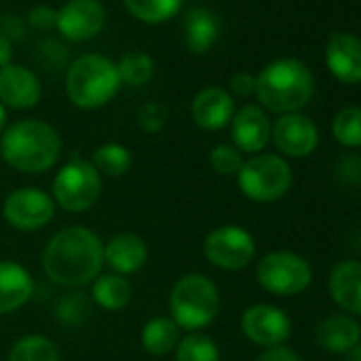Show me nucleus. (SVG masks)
Returning a JSON list of instances; mask_svg holds the SVG:
<instances>
[{"instance_id": "nucleus-28", "label": "nucleus", "mask_w": 361, "mask_h": 361, "mask_svg": "<svg viewBox=\"0 0 361 361\" xmlns=\"http://www.w3.org/2000/svg\"><path fill=\"white\" fill-rule=\"evenodd\" d=\"M185 0H123L126 9L147 24H159L172 18Z\"/></svg>"}, {"instance_id": "nucleus-30", "label": "nucleus", "mask_w": 361, "mask_h": 361, "mask_svg": "<svg viewBox=\"0 0 361 361\" xmlns=\"http://www.w3.org/2000/svg\"><path fill=\"white\" fill-rule=\"evenodd\" d=\"M334 138L344 147H361V106L342 109L331 123Z\"/></svg>"}, {"instance_id": "nucleus-11", "label": "nucleus", "mask_w": 361, "mask_h": 361, "mask_svg": "<svg viewBox=\"0 0 361 361\" xmlns=\"http://www.w3.org/2000/svg\"><path fill=\"white\" fill-rule=\"evenodd\" d=\"M240 327L245 336L257 346H281L291 334V321L287 312L272 304H255L243 312Z\"/></svg>"}, {"instance_id": "nucleus-20", "label": "nucleus", "mask_w": 361, "mask_h": 361, "mask_svg": "<svg viewBox=\"0 0 361 361\" xmlns=\"http://www.w3.org/2000/svg\"><path fill=\"white\" fill-rule=\"evenodd\" d=\"M329 295L342 310L361 314V262H340L331 270Z\"/></svg>"}, {"instance_id": "nucleus-26", "label": "nucleus", "mask_w": 361, "mask_h": 361, "mask_svg": "<svg viewBox=\"0 0 361 361\" xmlns=\"http://www.w3.org/2000/svg\"><path fill=\"white\" fill-rule=\"evenodd\" d=\"M9 361H60V353L51 338L43 334H28L13 344Z\"/></svg>"}, {"instance_id": "nucleus-4", "label": "nucleus", "mask_w": 361, "mask_h": 361, "mask_svg": "<svg viewBox=\"0 0 361 361\" xmlns=\"http://www.w3.org/2000/svg\"><path fill=\"white\" fill-rule=\"evenodd\" d=\"M170 319L180 327L192 331H200L204 327H209L221 308V298H219V289L217 285L200 274V272H192L180 276L172 291H170Z\"/></svg>"}, {"instance_id": "nucleus-39", "label": "nucleus", "mask_w": 361, "mask_h": 361, "mask_svg": "<svg viewBox=\"0 0 361 361\" xmlns=\"http://www.w3.org/2000/svg\"><path fill=\"white\" fill-rule=\"evenodd\" d=\"M5 126H7V111H5L3 102H0V134L5 132Z\"/></svg>"}, {"instance_id": "nucleus-17", "label": "nucleus", "mask_w": 361, "mask_h": 361, "mask_svg": "<svg viewBox=\"0 0 361 361\" xmlns=\"http://www.w3.org/2000/svg\"><path fill=\"white\" fill-rule=\"evenodd\" d=\"M329 73L342 83H361V39L334 35L325 51Z\"/></svg>"}, {"instance_id": "nucleus-37", "label": "nucleus", "mask_w": 361, "mask_h": 361, "mask_svg": "<svg viewBox=\"0 0 361 361\" xmlns=\"http://www.w3.org/2000/svg\"><path fill=\"white\" fill-rule=\"evenodd\" d=\"M11 58H13V45L9 39L0 37V68L3 66H9L11 64Z\"/></svg>"}, {"instance_id": "nucleus-29", "label": "nucleus", "mask_w": 361, "mask_h": 361, "mask_svg": "<svg viewBox=\"0 0 361 361\" xmlns=\"http://www.w3.org/2000/svg\"><path fill=\"white\" fill-rule=\"evenodd\" d=\"M121 83L130 85V87H140L147 85L153 77V60L142 54V51H130L126 56H121V60L115 64Z\"/></svg>"}, {"instance_id": "nucleus-15", "label": "nucleus", "mask_w": 361, "mask_h": 361, "mask_svg": "<svg viewBox=\"0 0 361 361\" xmlns=\"http://www.w3.org/2000/svg\"><path fill=\"white\" fill-rule=\"evenodd\" d=\"M41 100V81L26 66L0 68V102L11 109H32Z\"/></svg>"}, {"instance_id": "nucleus-19", "label": "nucleus", "mask_w": 361, "mask_h": 361, "mask_svg": "<svg viewBox=\"0 0 361 361\" xmlns=\"http://www.w3.org/2000/svg\"><path fill=\"white\" fill-rule=\"evenodd\" d=\"M35 293L32 274L18 262H0V314H11L26 306Z\"/></svg>"}, {"instance_id": "nucleus-10", "label": "nucleus", "mask_w": 361, "mask_h": 361, "mask_svg": "<svg viewBox=\"0 0 361 361\" xmlns=\"http://www.w3.org/2000/svg\"><path fill=\"white\" fill-rule=\"evenodd\" d=\"M253 236L238 226H221L213 230L204 240L207 259L221 270H240L247 268L255 257Z\"/></svg>"}, {"instance_id": "nucleus-12", "label": "nucleus", "mask_w": 361, "mask_h": 361, "mask_svg": "<svg viewBox=\"0 0 361 361\" xmlns=\"http://www.w3.org/2000/svg\"><path fill=\"white\" fill-rule=\"evenodd\" d=\"M270 136L274 138L276 149L289 157H306L319 145V132L314 121L302 113L281 115Z\"/></svg>"}, {"instance_id": "nucleus-7", "label": "nucleus", "mask_w": 361, "mask_h": 361, "mask_svg": "<svg viewBox=\"0 0 361 361\" xmlns=\"http://www.w3.org/2000/svg\"><path fill=\"white\" fill-rule=\"evenodd\" d=\"M102 194V176L96 172L92 161L71 159L54 178V202L66 213L90 211Z\"/></svg>"}, {"instance_id": "nucleus-32", "label": "nucleus", "mask_w": 361, "mask_h": 361, "mask_svg": "<svg viewBox=\"0 0 361 361\" xmlns=\"http://www.w3.org/2000/svg\"><path fill=\"white\" fill-rule=\"evenodd\" d=\"M168 119V109L159 102H145L136 111V123L147 134H157Z\"/></svg>"}, {"instance_id": "nucleus-3", "label": "nucleus", "mask_w": 361, "mask_h": 361, "mask_svg": "<svg viewBox=\"0 0 361 361\" xmlns=\"http://www.w3.org/2000/svg\"><path fill=\"white\" fill-rule=\"evenodd\" d=\"M257 79V100L272 113L289 115L308 104L314 92V79L310 71L291 58L268 64Z\"/></svg>"}, {"instance_id": "nucleus-21", "label": "nucleus", "mask_w": 361, "mask_h": 361, "mask_svg": "<svg viewBox=\"0 0 361 361\" xmlns=\"http://www.w3.org/2000/svg\"><path fill=\"white\" fill-rule=\"evenodd\" d=\"M361 340V327L346 314H331L317 327V342L329 353H346Z\"/></svg>"}, {"instance_id": "nucleus-1", "label": "nucleus", "mask_w": 361, "mask_h": 361, "mask_svg": "<svg viewBox=\"0 0 361 361\" xmlns=\"http://www.w3.org/2000/svg\"><path fill=\"white\" fill-rule=\"evenodd\" d=\"M104 264V243L90 228L71 226L54 234L43 251L45 274L64 287L94 283Z\"/></svg>"}, {"instance_id": "nucleus-36", "label": "nucleus", "mask_w": 361, "mask_h": 361, "mask_svg": "<svg viewBox=\"0 0 361 361\" xmlns=\"http://www.w3.org/2000/svg\"><path fill=\"white\" fill-rule=\"evenodd\" d=\"M257 361H300V357L291 350V348H287V346H272V348H266L259 357H257Z\"/></svg>"}, {"instance_id": "nucleus-16", "label": "nucleus", "mask_w": 361, "mask_h": 361, "mask_svg": "<svg viewBox=\"0 0 361 361\" xmlns=\"http://www.w3.org/2000/svg\"><path fill=\"white\" fill-rule=\"evenodd\" d=\"M234 100L221 87H207L198 92L192 102V117L198 128L217 132L224 130L234 117Z\"/></svg>"}, {"instance_id": "nucleus-22", "label": "nucleus", "mask_w": 361, "mask_h": 361, "mask_svg": "<svg viewBox=\"0 0 361 361\" xmlns=\"http://www.w3.org/2000/svg\"><path fill=\"white\" fill-rule=\"evenodd\" d=\"M219 37V22L217 18L204 9V7H194L185 16V43L188 49L202 56L207 54Z\"/></svg>"}, {"instance_id": "nucleus-38", "label": "nucleus", "mask_w": 361, "mask_h": 361, "mask_svg": "<svg viewBox=\"0 0 361 361\" xmlns=\"http://www.w3.org/2000/svg\"><path fill=\"white\" fill-rule=\"evenodd\" d=\"M342 361H361V344H357V346H353L350 350H346Z\"/></svg>"}, {"instance_id": "nucleus-6", "label": "nucleus", "mask_w": 361, "mask_h": 361, "mask_svg": "<svg viewBox=\"0 0 361 361\" xmlns=\"http://www.w3.org/2000/svg\"><path fill=\"white\" fill-rule=\"evenodd\" d=\"M240 192L253 202H274L291 190L289 164L272 153H259L245 159L236 174Z\"/></svg>"}, {"instance_id": "nucleus-25", "label": "nucleus", "mask_w": 361, "mask_h": 361, "mask_svg": "<svg viewBox=\"0 0 361 361\" xmlns=\"http://www.w3.org/2000/svg\"><path fill=\"white\" fill-rule=\"evenodd\" d=\"M92 166L96 168L100 176L117 178V176H123L132 168V153L128 151V147L119 142H106L94 151Z\"/></svg>"}, {"instance_id": "nucleus-31", "label": "nucleus", "mask_w": 361, "mask_h": 361, "mask_svg": "<svg viewBox=\"0 0 361 361\" xmlns=\"http://www.w3.org/2000/svg\"><path fill=\"white\" fill-rule=\"evenodd\" d=\"M211 168L221 174V176H236L245 164V157L243 153L234 147V145H217L213 151H211Z\"/></svg>"}, {"instance_id": "nucleus-13", "label": "nucleus", "mask_w": 361, "mask_h": 361, "mask_svg": "<svg viewBox=\"0 0 361 361\" xmlns=\"http://www.w3.org/2000/svg\"><path fill=\"white\" fill-rule=\"evenodd\" d=\"M104 9L98 0H68L58 11L56 28L68 41H87L94 39L104 26Z\"/></svg>"}, {"instance_id": "nucleus-23", "label": "nucleus", "mask_w": 361, "mask_h": 361, "mask_svg": "<svg viewBox=\"0 0 361 361\" xmlns=\"http://www.w3.org/2000/svg\"><path fill=\"white\" fill-rule=\"evenodd\" d=\"M92 298L100 308H104L109 312H117L130 304L132 285L126 276L115 274V272L98 274L94 279V285H92Z\"/></svg>"}, {"instance_id": "nucleus-24", "label": "nucleus", "mask_w": 361, "mask_h": 361, "mask_svg": "<svg viewBox=\"0 0 361 361\" xmlns=\"http://www.w3.org/2000/svg\"><path fill=\"white\" fill-rule=\"evenodd\" d=\"M140 340L149 355L164 357L176 350L180 342V327L170 317H153L145 323Z\"/></svg>"}, {"instance_id": "nucleus-33", "label": "nucleus", "mask_w": 361, "mask_h": 361, "mask_svg": "<svg viewBox=\"0 0 361 361\" xmlns=\"http://www.w3.org/2000/svg\"><path fill=\"white\" fill-rule=\"evenodd\" d=\"M28 24L37 30H51L58 24V11H54L51 7L39 5V7L30 9Z\"/></svg>"}, {"instance_id": "nucleus-9", "label": "nucleus", "mask_w": 361, "mask_h": 361, "mask_svg": "<svg viewBox=\"0 0 361 361\" xmlns=\"http://www.w3.org/2000/svg\"><path fill=\"white\" fill-rule=\"evenodd\" d=\"M3 215L11 228L20 232H37L51 224L56 215V202L43 190L22 188L7 196Z\"/></svg>"}, {"instance_id": "nucleus-14", "label": "nucleus", "mask_w": 361, "mask_h": 361, "mask_svg": "<svg viewBox=\"0 0 361 361\" xmlns=\"http://www.w3.org/2000/svg\"><path fill=\"white\" fill-rule=\"evenodd\" d=\"M272 134L266 111L257 104H247L232 117V140L240 153H259Z\"/></svg>"}, {"instance_id": "nucleus-5", "label": "nucleus", "mask_w": 361, "mask_h": 361, "mask_svg": "<svg viewBox=\"0 0 361 361\" xmlns=\"http://www.w3.org/2000/svg\"><path fill=\"white\" fill-rule=\"evenodd\" d=\"M121 79L115 62L104 56L87 54L77 58L66 73V96L79 109H100L119 92Z\"/></svg>"}, {"instance_id": "nucleus-27", "label": "nucleus", "mask_w": 361, "mask_h": 361, "mask_svg": "<svg viewBox=\"0 0 361 361\" xmlns=\"http://www.w3.org/2000/svg\"><path fill=\"white\" fill-rule=\"evenodd\" d=\"M174 353L176 361H221V353L215 340L200 331H192L185 338H180Z\"/></svg>"}, {"instance_id": "nucleus-2", "label": "nucleus", "mask_w": 361, "mask_h": 361, "mask_svg": "<svg viewBox=\"0 0 361 361\" xmlns=\"http://www.w3.org/2000/svg\"><path fill=\"white\" fill-rule=\"evenodd\" d=\"M3 159L18 172L41 174L54 168L62 155V138L56 128L39 119L13 123L0 138Z\"/></svg>"}, {"instance_id": "nucleus-18", "label": "nucleus", "mask_w": 361, "mask_h": 361, "mask_svg": "<svg viewBox=\"0 0 361 361\" xmlns=\"http://www.w3.org/2000/svg\"><path fill=\"white\" fill-rule=\"evenodd\" d=\"M149 257V249L145 240L134 232H121L109 238L104 245V262L111 266L115 274H134L138 272Z\"/></svg>"}, {"instance_id": "nucleus-34", "label": "nucleus", "mask_w": 361, "mask_h": 361, "mask_svg": "<svg viewBox=\"0 0 361 361\" xmlns=\"http://www.w3.org/2000/svg\"><path fill=\"white\" fill-rule=\"evenodd\" d=\"M230 87L236 96L240 98H249L255 94V87H257V79L249 73H236L232 79H230Z\"/></svg>"}, {"instance_id": "nucleus-35", "label": "nucleus", "mask_w": 361, "mask_h": 361, "mask_svg": "<svg viewBox=\"0 0 361 361\" xmlns=\"http://www.w3.org/2000/svg\"><path fill=\"white\" fill-rule=\"evenodd\" d=\"M24 35H26V28L20 18H13V16L0 18V37H5L9 41H20L24 39Z\"/></svg>"}, {"instance_id": "nucleus-8", "label": "nucleus", "mask_w": 361, "mask_h": 361, "mask_svg": "<svg viewBox=\"0 0 361 361\" xmlns=\"http://www.w3.org/2000/svg\"><path fill=\"white\" fill-rule=\"evenodd\" d=\"M257 281L272 295H298L310 281V264L293 251H272L257 264Z\"/></svg>"}]
</instances>
